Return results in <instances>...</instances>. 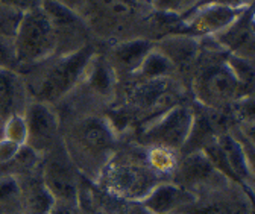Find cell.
<instances>
[{"instance_id": "1", "label": "cell", "mask_w": 255, "mask_h": 214, "mask_svg": "<svg viewBox=\"0 0 255 214\" xmlns=\"http://www.w3.org/2000/svg\"><path fill=\"white\" fill-rule=\"evenodd\" d=\"M94 56L91 46H82L53 59L37 82L34 91L37 101L50 105L69 95L85 78Z\"/></svg>"}, {"instance_id": "2", "label": "cell", "mask_w": 255, "mask_h": 214, "mask_svg": "<svg viewBox=\"0 0 255 214\" xmlns=\"http://www.w3.org/2000/svg\"><path fill=\"white\" fill-rule=\"evenodd\" d=\"M12 43L18 66L40 64L55 53L58 34L41 6L21 15Z\"/></svg>"}, {"instance_id": "3", "label": "cell", "mask_w": 255, "mask_h": 214, "mask_svg": "<svg viewBox=\"0 0 255 214\" xmlns=\"http://www.w3.org/2000/svg\"><path fill=\"white\" fill-rule=\"evenodd\" d=\"M195 112L185 105H175L163 111L143 131V140L155 147L182 149L193 126Z\"/></svg>"}, {"instance_id": "4", "label": "cell", "mask_w": 255, "mask_h": 214, "mask_svg": "<svg viewBox=\"0 0 255 214\" xmlns=\"http://www.w3.org/2000/svg\"><path fill=\"white\" fill-rule=\"evenodd\" d=\"M196 91L202 104L219 108L227 104H234L245 98L246 90L233 75L223 58L220 63L208 64L196 81Z\"/></svg>"}, {"instance_id": "5", "label": "cell", "mask_w": 255, "mask_h": 214, "mask_svg": "<svg viewBox=\"0 0 255 214\" xmlns=\"http://www.w3.org/2000/svg\"><path fill=\"white\" fill-rule=\"evenodd\" d=\"M107 186L120 198L125 199H143L149 192L159 184L158 172L143 163L123 160L111 163L107 169Z\"/></svg>"}, {"instance_id": "6", "label": "cell", "mask_w": 255, "mask_h": 214, "mask_svg": "<svg viewBox=\"0 0 255 214\" xmlns=\"http://www.w3.org/2000/svg\"><path fill=\"white\" fill-rule=\"evenodd\" d=\"M41 181L53 201L78 204V176L73 167V160H70L66 150H59L56 146L47 152V158L43 164Z\"/></svg>"}, {"instance_id": "7", "label": "cell", "mask_w": 255, "mask_h": 214, "mask_svg": "<svg viewBox=\"0 0 255 214\" xmlns=\"http://www.w3.org/2000/svg\"><path fill=\"white\" fill-rule=\"evenodd\" d=\"M26 125V146L35 154H47L58 146L59 118L49 104L32 102L23 111Z\"/></svg>"}, {"instance_id": "8", "label": "cell", "mask_w": 255, "mask_h": 214, "mask_svg": "<svg viewBox=\"0 0 255 214\" xmlns=\"http://www.w3.org/2000/svg\"><path fill=\"white\" fill-rule=\"evenodd\" d=\"M75 141L82 155L87 158L101 160L114 146V131L107 120L99 117H90L76 126Z\"/></svg>"}, {"instance_id": "9", "label": "cell", "mask_w": 255, "mask_h": 214, "mask_svg": "<svg viewBox=\"0 0 255 214\" xmlns=\"http://www.w3.org/2000/svg\"><path fill=\"white\" fill-rule=\"evenodd\" d=\"M216 41L231 55L254 59V8L245 9L225 30L216 35Z\"/></svg>"}, {"instance_id": "10", "label": "cell", "mask_w": 255, "mask_h": 214, "mask_svg": "<svg viewBox=\"0 0 255 214\" xmlns=\"http://www.w3.org/2000/svg\"><path fill=\"white\" fill-rule=\"evenodd\" d=\"M193 199L195 196L184 187L170 182H159L141 199V204L152 214H170L181 205L193 202Z\"/></svg>"}, {"instance_id": "11", "label": "cell", "mask_w": 255, "mask_h": 214, "mask_svg": "<svg viewBox=\"0 0 255 214\" xmlns=\"http://www.w3.org/2000/svg\"><path fill=\"white\" fill-rule=\"evenodd\" d=\"M176 69H190L199 55L198 38L188 34L167 35L155 46Z\"/></svg>"}, {"instance_id": "12", "label": "cell", "mask_w": 255, "mask_h": 214, "mask_svg": "<svg viewBox=\"0 0 255 214\" xmlns=\"http://www.w3.org/2000/svg\"><path fill=\"white\" fill-rule=\"evenodd\" d=\"M24 98L26 85L17 72L0 69V117L3 121L15 114H23Z\"/></svg>"}, {"instance_id": "13", "label": "cell", "mask_w": 255, "mask_h": 214, "mask_svg": "<svg viewBox=\"0 0 255 214\" xmlns=\"http://www.w3.org/2000/svg\"><path fill=\"white\" fill-rule=\"evenodd\" d=\"M153 49V43L143 38L128 40L116 44L111 50V63L113 69H119L123 73L135 75L144 58Z\"/></svg>"}, {"instance_id": "14", "label": "cell", "mask_w": 255, "mask_h": 214, "mask_svg": "<svg viewBox=\"0 0 255 214\" xmlns=\"http://www.w3.org/2000/svg\"><path fill=\"white\" fill-rule=\"evenodd\" d=\"M216 175H220V173L213 167V164L210 163V160L205 157L202 150L191 152V154L185 155L184 161L181 163L178 186L190 192V187L210 182L214 179Z\"/></svg>"}, {"instance_id": "15", "label": "cell", "mask_w": 255, "mask_h": 214, "mask_svg": "<svg viewBox=\"0 0 255 214\" xmlns=\"http://www.w3.org/2000/svg\"><path fill=\"white\" fill-rule=\"evenodd\" d=\"M216 140L231 167V172L239 181V184L243 187H249L252 181V170L245 154V147L230 134H222Z\"/></svg>"}, {"instance_id": "16", "label": "cell", "mask_w": 255, "mask_h": 214, "mask_svg": "<svg viewBox=\"0 0 255 214\" xmlns=\"http://www.w3.org/2000/svg\"><path fill=\"white\" fill-rule=\"evenodd\" d=\"M169 79H149L140 81L129 91V102L134 108L155 109L158 104L164 102L169 93Z\"/></svg>"}, {"instance_id": "17", "label": "cell", "mask_w": 255, "mask_h": 214, "mask_svg": "<svg viewBox=\"0 0 255 214\" xmlns=\"http://www.w3.org/2000/svg\"><path fill=\"white\" fill-rule=\"evenodd\" d=\"M53 198L43 186V181H32L23 189V207L26 214H47Z\"/></svg>"}, {"instance_id": "18", "label": "cell", "mask_w": 255, "mask_h": 214, "mask_svg": "<svg viewBox=\"0 0 255 214\" xmlns=\"http://www.w3.org/2000/svg\"><path fill=\"white\" fill-rule=\"evenodd\" d=\"M175 67L170 61L159 52L155 46L149 52V55L144 58L143 64L137 70L135 76L140 78V81H149V79H166L170 78Z\"/></svg>"}, {"instance_id": "19", "label": "cell", "mask_w": 255, "mask_h": 214, "mask_svg": "<svg viewBox=\"0 0 255 214\" xmlns=\"http://www.w3.org/2000/svg\"><path fill=\"white\" fill-rule=\"evenodd\" d=\"M225 63L236 76V79L249 91H252L254 84V64L252 59H246L242 56H236L231 53L225 55Z\"/></svg>"}, {"instance_id": "20", "label": "cell", "mask_w": 255, "mask_h": 214, "mask_svg": "<svg viewBox=\"0 0 255 214\" xmlns=\"http://www.w3.org/2000/svg\"><path fill=\"white\" fill-rule=\"evenodd\" d=\"M2 137L17 143V144L26 143V125H24L23 114H15L3 121Z\"/></svg>"}, {"instance_id": "21", "label": "cell", "mask_w": 255, "mask_h": 214, "mask_svg": "<svg viewBox=\"0 0 255 214\" xmlns=\"http://www.w3.org/2000/svg\"><path fill=\"white\" fill-rule=\"evenodd\" d=\"M21 15L15 9L0 5V38H14Z\"/></svg>"}, {"instance_id": "22", "label": "cell", "mask_w": 255, "mask_h": 214, "mask_svg": "<svg viewBox=\"0 0 255 214\" xmlns=\"http://www.w3.org/2000/svg\"><path fill=\"white\" fill-rule=\"evenodd\" d=\"M18 63L15 58L14 43L11 38H0V69L17 72Z\"/></svg>"}, {"instance_id": "23", "label": "cell", "mask_w": 255, "mask_h": 214, "mask_svg": "<svg viewBox=\"0 0 255 214\" xmlns=\"http://www.w3.org/2000/svg\"><path fill=\"white\" fill-rule=\"evenodd\" d=\"M205 5H217V6H225V8H231V9H248L254 5V0H199V2L191 8H201Z\"/></svg>"}, {"instance_id": "24", "label": "cell", "mask_w": 255, "mask_h": 214, "mask_svg": "<svg viewBox=\"0 0 255 214\" xmlns=\"http://www.w3.org/2000/svg\"><path fill=\"white\" fill-rule=\"evenodd\" d=\"M185 0H152V6L158 12H170V14H182Z\"/></svg>"}, {"instance_id": "25", "label": "cell", "mask_w": 255, "mask_h": 214, "mask_svg": "<svg viewBox=\"0 0 255 214\" xmlns=\"http://www.w3.org/2000/svg\"><path fill=\"white\" fill-rule=\"evenodd\" d=\"M0 5L15 9L21 14L41 6V0H0Z\"/></svg>"}, {"instance_id": "26", "label": "cell", "mask_w": 255, "mask_h": 214, "mask_svg": "<svg viewBox=\"0 0 255 214\" xmlns=\"http://www.w3.org/2000/svg\"><path fill=\"white\" fill-rule=\"evenodd\" d=\"M47 214H81V211H79V205L75 202L53 201V205Z\"/></svg>"}, {"instance_id": "27", "label": "cell", "mask_w": 255, "mask_h": 214, "mask_svg": "<svg viewBox=\"0 0 255 214\" xmlns=\"http://www.w3.org/2000/svg\"><path fill=\"white\" fill-rule=\"evenodd\" d=\"M20 192L17 182L11 178L0 179V201L8 199L9 196H15Z\"/></svg>"}, {"instance_id": "28", "label": "cell", "mask_w": 255, "mask_h": 214, "mask_svg": "<svg viewBox=\"0 0 255 214\" xmlns=\"http://www.w3.org/2000/svg\"><path fill=\"white\" fill-rule=\"evenodd\" d=\"M198 214H242L239 208L227 207V205H211L198 211Z\"/></svg>"}, {"instance_id": "29", "label": "cell", "mask_w": 255, "mask_h": 214, "mask_svg": "<svg viewBox=\"0 0 255 214\" xmlns=\"http://www.w3.org/2000/svg\"><path fill=\"white\" fill-rule=\"evenodd\" d=\"M41 2H55V3H61L64 6H67V8H72L75 11H78V5L75 0H41Z\"/></svg>"}, {"instance_id": "30", "label": "cell", "mask_w": 255, "mask_h": 214, "mask_svg": "<svg viewBox=\"0 0 255 214\" xmlns=\"http://www.w3.org/2000/svg\"><path fill=\"white\" fill-rule=\"evenodd\" d=\"M198 2H199V0H185V2H184V12L190 11ZM184 12H182V14H184Z\"/></svg>"}, {"instance_id": "31", "label": "cell", "mask_w": 255, "mask_h": 214, "mask_svg": "<svg viewBox=\"0 0 255 214\" xmlns=\"http://www.w3.org/2000/svg\"><path fill=\"white\" fill-rule=\"evenodd\" d=\"M75 2H76V5H78V9H79V6H82V5H84L85 0H75Z\"/></svg>"}, {"instance_id": "32", "label": "cell", "mask_w": 255, "mask_h": 214, "mask_svg": "<svg viewBox=\"0 0 255 214\" xmlns=\"http://www.w3.org/2000/svg\"><path fill=\"white\" fill-rule=\"evenodd\" d=\"M2 126H3V120H2V117H0V129H2Z\"/></svg>"}, {"instance_id": "33", "label": "cell", "mask_w": 255, "mask_h": 214, "mask_svg": "<svg viewBox=\"0 0 255 214\" xmlns=\"http://www.w3.org/2000/svg\"><path fill=\"white\" fill-rule=\"evenodd\" d=\"M0 135H2V129H0Z\"/></svg>"}, {"instance_id": "34", "label": "cell", "mask_w": 255, "mask_h": 214, "mask_svg": "<svg viewBox=\"0 0 255 214\" xmlns=\"http://www.w3.org/2000/svg\"><path fill=\"white\" fill-rule=\"evenodd\" d=\"M170 214H175V213H170Z\"/></svg>"}]
</instances>
